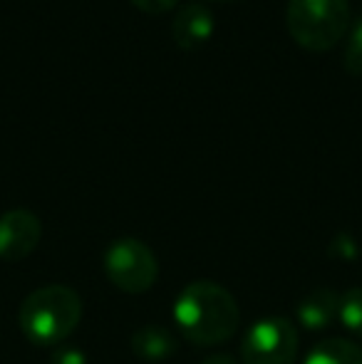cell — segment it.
Masks as SVG:
<instances>
[{
    "label": "cell",
    "instance_id": "3",
    "mask_svg": "<svg viewBox=\"0 0 362 364\" xmlns=\"http://www.w3.org/2000/svg\"><path fill=\"white\" fill-rule=\"evenodd\" d=\"M288 30L310 50H328L345 35L350 23L348 0H288Z\"/></svg>",
    "mask_w": 362,
    "mask_h": 364
},
{
    "label": "cell",
    "instance_id": "8",
    "mask_svg": "<svg viewBox=\"0 0 362 364\" xmlns=\"http://www.w3.org/2000/svg\"><path fill=\"white\" fill-rule=\"evenodd\" d=\"M340 295L330 288H318L303 297L295 307V317L305 330H325L338 317Z\"/></svg>",
    "mask_w": 362,
    "mask_h": 364
},
{
    "label": "cell",
    "instance_id": "11",
    "mask_svg": "<svg viewBox=\"0 0 362 364\" xmlns=\"http://www.w3.org/2000/svg\"><path fill=\"white\" fill-rule=\"evenodd\" d=\"M338 320L343 322L345 330L362 337V288H350L340 295Z\"/></svg>",
    "mask_w": 362,
    "mask_h": 364
},
{
    "label": "cell",
    "instance_id": "6",
    "mask_svg": "<svg viewBox=\"0 0 362 364\" xmlns=\"http://www.w3.org/2000/svg\"><path fill=\"white\" fill-rule=\"evenodd\" d=\"M43 238V223L28 208H13L0 216V258L15 263L38 248Z\"/></svg>",
    "mask_w": 362,
    "mask_h": 364
},
{
    "label": "cell",
    "instance_id": "4",
    "mask_svg": "<svg viewBox=\"0 0 362 364\" xmlns=\"http://www.w3.org/2000/svg\"><path fill=\"white\" fill-rule=\"evenodd\" d=\"M102 265H105L110 283L122 292H129V295L147 292L156 283V275H159V265H156L151 248L137 238L112 240L105 250Z\"/></svg>",
    "mask_w": 362,
    "mask_h": 364
},
{
    "label": "cell",
    "instance_id": "7",
    "mask_svg": "<svg viewBox=\"0 0 362 364\" xmlns=\"http://www.w3.org/2000/svg\"><path fill=\"white\" fill-rule=\"evenodd\" d=\"M213 13L203 3H186L176 13L174 23H171V33H174L176 45L186 50H193L203 45L213 35Z\"/></svg>",
    "mask_w": 362,
    "mask_h": 364
},
{
    "label": "cell",
    "instance_id": "16",
    "mask_svg": "<svg viewBox=\"0 0 362 364\" xmlns=\"http://www.w3.org/2000/svg\"><path fill=\"white\" fill-rule=\"evenodd\" d=\"M203 364H236L228 355H213L208 360H203Z\"/></svg>",
    "mask_w": 362,
    "mask_h": 364
},
{
    "label": "cell",
    "instance_id": "5",
    "mask_svg": "<svg viewBox=\"0 0 362 364\" xmlns=\"http://www.w3.org/2000/svg\"><path fill=\"white\" fill-rule=\"evenodd\" d=\"M298 330L285 317L258 320L241 342L243 364H295Z\"/></svg>",
    "mask_w": 362,
    "mask_h": 364
},
{
    "label": "cell",
    "instance_id": "14",
    "mask_svg": "<svg viewBox=\"0 0 362 364\" xmlns=\"http://www.w3.org/2000/svg\"><path fill=\"white\" fill-rule=\"evenodd\" d=\"M132 3L147 13H161V10H169L171 5H176V0H132Z\"/></svg>",
    "mask_w": 362,
    "mask_h": 364
},
{
    "label": "cell",
    "instance_id": "10",
    "mask_svg": "<svg viewBox=\"0 0 362 364\" xmlns=\"http://www.w3.org/2000/svg\"><path fill=\"white\" fill-rule=\"evenodd\" d=\"M303 364H362V347L353 340L330 337L318 342Z\"/></svg>",
    "mask_w": 362,
    "mask_h": 364
},
{
    "label": "cell",
    "instance_id": "12",
    "mask_svg": "<svg viewBox=\"0 0 362 364\" xmlns=\"http://www.w3.org/2000/svg\"><path fill=\"white\" fill-rule=\"evenodd\" d=\"M345 68L353 75H362V18L355 20L350 30L348 48H345Z\"/></svg>",
    "mask_w": 362,
    "mask_h": 364
},
{
    "label": "cell",
    "instance_id": "2",
    "mask_svg": "<svg viewBox=\"0 0 362 364\" xmlns=\"http://www.w3.org/2000/svg\"><path fill=\"white\" fill-rule=\"evenodd\" d=\"M82 320V300L68 285H45L23 300L18 325L33 345L50 347L65 342Z\"/></svg>",
    "mask_w": 362,
    "mask_h": 364
},
{
    "label": "cell",
    "instance_id": "15",
    "mask_svg": "<svg viewBox=\"0 0 362 364\" xmlns=\"http://www.w3.org/2000/svg\"><path fill=\"white\" fill-rule=\"evenodd\" d=\"M335 250H340V253H348V258H353L355 253H358V248H355V243H353V238L350 235H338V238L333 240V253Z\"/></svg>",
    "mask_w": 362,
    "mask_h": 364
},
{
    "label": "cell",
    "instance_id": "13",
    "mask_svg": "<svg viewBox=\"0 0 362 364\" xmlns=\"http://www.w3.org/2000/svg\"><path fill=\"white\" fill-rule=\"evenodd\" d=\"M50 364H87V355L78 347H60Z\"/></svg>",
    "mask_w": 362,
    "mask_h": 364
},
{
    "label": "cell",
    "instance_id": "1",
    "mask_svg": "<svg viewBox=\"0 0 362 364\" xmlns=\"http://www.w3.org/2000/svg\"><path fill=\"white\" fill-rule=\"evenodd\" d=\"M174 320L188 342L213 347L236 335L241 310L223 285L213 280H193L176 297Z\"/></svg>",
    "mask_w": 362,
    "mask_h": 364
},
{
    "label": "cell",
    "instance_id": "9",
    "mask_svg": "<svg viewBox=\"0 0 362 364\" xmlns=\"http://www.w3.org/2000/svg\"><path fill=\"white\" fill-rule=\"evenodd\" d=\"M132 352L137 360L166 362L176 352V340L161 325H144L132 335Z\"/></svg>",
    "mask_w": 362,
    "mask_h": 364
}]
</instances>
